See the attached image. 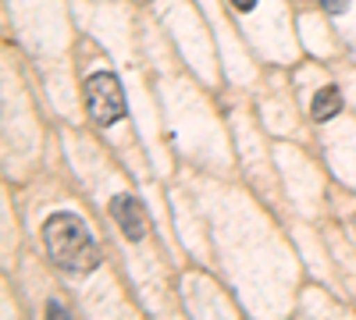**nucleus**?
<instances>
[{"instance_id": "f257e3e1", "label": "nucleus", "mask_w": 356, "mask_h": 320, "mask_svg": "<svg viewBox=\"0 0 356 320\" xmlns=\"http://www.w3.org/2000/svg\"><path fill=\"white\" fill-rule=\"evenodd\" d=\"M43 242L47 253L65 274H89L100 267V249L93 242V231L75 214H50L43 221Z\"/></svg>"}, {"instance_id": "f03ea898", "label": "nucleus", "mask_w": 356, "mask_h": 320, "mask_svg": "<svg viewBox=\"0 0 356 320\" xmlns=\"http://www.w3.org/2000/svg\"><path fill=\"white\" fill-rule=\"evenodd\" d=\"M86 110L97 125L111 128L125 118V93L122 82H118L111 71H97L86 78Z\"/></svg>"}, {"instance_id": "7ed1b4c3", "label": "nucleus", "mask_w": 356, "mask_h": 320, "mask_svg": "<svg viewBox=\"0 0 356 320\" xmlns=\"http://www.w3.org/2000/svg\"><path fill=\"white\" fill-rule=\"evenodd\" d=\"M111 217L118 221V228H122V235H125L129 242H139L146 231H150V217H146L143 203H139L136 196H129V192H122V196L111 199Z\"/></svg>"}, {"instance_id": "20e7f679", "label": "nucleus", "mask_w": 356, "mask_h": 320, "mask_svg": "<svg viewBox=\"0 0 356 320\" xmlns=\"http://www.w3.org/2000/svg\"><path fill=\"white\" fill-rule=\"evenodd\" d=\"M339 110H342V93L335 90V85H324V90H317L314 107H310L314 121H328V118H335Z\"/></svg>"}, {"instance_id": "39448f33", "label": "nucleus", "mask_w": 356, "mask_h": 320, "mask_svg": "<svg viewBox=\"0 0 356 320\" xmlns=\"http://www.w3.org/2000/svg\"><path fill=\"white\" fill-rule=\"evenodd\" d=\"M321 8L328 15H346L349 11V0H321Z\"/></svg>"}, {"instance_id": "423d86ee", "label": "nucleus", "mask_w": 356, "mask_h": 320, "mask_svg": "<svg viewBox=\"0 0 356 320\" xmlns=\"http://www.w3.org/2000/svg\"><path fill=\"white\" fill-rule=\"evenodd\" d=\"M228 4H232L235 11H243V15H246V11H253V8H257V0H228Z\"/></svg>"}, {"instance_id": "0eeeda50", "label": "nucleus", "mask_w": 356, "mask_h": 320, "mask_svg": "<svg viewBox=\"0 0 356 320\" xmlns=\"http://www.w3.org/2000/svg\"><path fill=\"white\" fill-rule=\"evenodd\" d=\"M353 228H356V217H353Z\"/></svg>"}]
</instances>
